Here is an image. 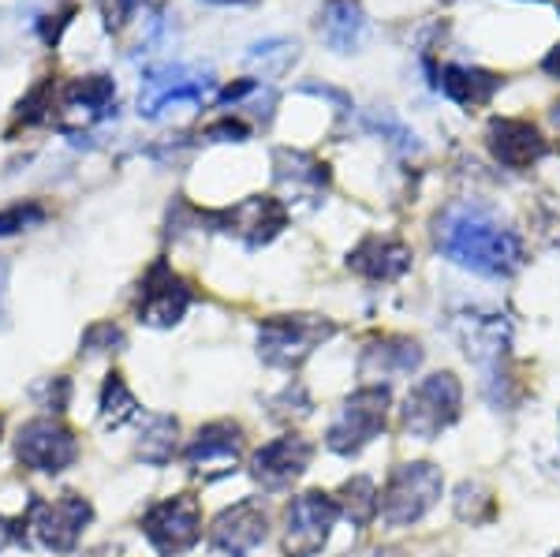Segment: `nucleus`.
<instances>
[{
  "instance_id": "1",
  "label": "nucleus",
  "mask_w": 560,
  "mask_h": 557,
  "mask_svg": "<svg viewBox=\"0 0 560 557\" xmlns=\"http://www.w3.org/2000/svg\"><path fill=\"white\" fill-rule=\"evenodd\" d=\"M438 247L482 277H512L523 266V244L475 206H456L438 224Z\"/></svg>"
},
{
  "instance_id": "2",
  "label": "nucleus",
  "mask_w": 560,
  "mask_h": 557,
  "mask_svg": "<svg viewBox=\"0 0 560 557\" xmlns=\"http://www.w3.org/2000/svg\"><path fill=\"white\" fill-rule=\"evenodd\" d=\"M441 487H445V479H441V472L433 464H400L388 475L377 513H382L388 527H408L438 506Z\"/></svg>"
},
{
  "instance_id": "3",
  "label": "nucleus",
  "mask_w": 560,
  "mask_h": 557,
  "mask_svg": "<svg viewBox=\"0 0 560 557\" xmlns=\"http://www.w3.org/2000/svg\"><path fill=\"white\" fill-rule=\"evenodd\" d=\"M459 401H464V393H459V382L453 374H430L427 382L415 385L408 404H404V430L430 442L445 427L456 423Z\"/></svg>"
},
{
  "instance_id": "4",
  "label": "nucleus",
  "mask_w": 560,
  "mask_h": 557,
  "mask_svg": "<svg viewBox=\"0 0 560 557\" xmlns=\"http://www.w3.org/2000/svg\"><path fill=\"white\" fill-rule=\"evenodd\" d=\"M94 509H90L86 498L79 494H60L57 501H34L31 517H26V527H31L34 543L49 554H71L79 543V532L90 524Z\"/></svg>"
},
{
  "instance_id": "5",
  "label": "nucleus",
  "mask_w": 560,
  "mask_h": 557,
  "mask_svg": "<svg viewBox=\"0 0 560 557\" xmlns=\"http://www.w3.org/2000/svg\"><path fill=\"white\" fill-rule=\"evenodd\" d=\"M142 532H147L158 554L176 557L191 550L198 535H202V509H198L191 494H176V498H165L150 509L147 520H142Z\"/></svg>"
},
{
  "instance_id": "6",
  "label": "nucleus",
  "mask_w": 560,
  "mask_h": 557,
  "mask_svg": "<svg viewBox=\"0 0 560 557\" xmlns=\"http://www.w3.org/2000/svg\"><path fill=\"white\" fill-rule=\"evenodd\" d=\"M332 334L329 322L314 314H295V318H269L258 334V352L273 367H300L325 337Z\"/></svg>"
},
{
  "instance_id": "7",
  "label": "nucleus",
  "mask_w": 560,
  "mask_h": 557,
  "mask_svg": "<svg viewBox=\"0 0 560 557\" xmlns=\"http://www.w3.org/2000/svg\"><path fill=\"white\" fill-rule=\"evenodd\" d=\"M340 517V506L325 498L322 490L300 494L284 513V554L288 557H314L329 538L332 524Z\"/></svg>"
},
{
  "instance_id": "8",
  "label": "nucleus",
  "mask_w": 560,
  "mask_h": 557,
  "mask_svg": "<svg viewBox=\"0 0 560 557\" xmlns=\"http://www.w3.org/2000/svg\"><path fill=\"white\" fill-rule=\"evenodd\" d=\"M385 411H388V393L370 385V390H359L355 397H348V404L340 408V416L332 419L329 438L325 445L332 453H355L366 442H374L377 430L385 427Z\"/></svg>"
},
{
  "instance_id": "9",
  "label": "nucleus",
  "mask_w": 560,
  "mask_h": 557,
  "mask_svg": "<svg viewBox=\"0 0 560 557\" xmlns=\"http://www.w3.org/2000/svg\"><path fill=\"white\" fill-rule=\"evenodd\" d=\"M15 453H20V461L26 468L57 475L79 461V442L65 423H57V419H31V423L20 427Z\"/></svg>"
},
{
  "instance_id": "10",
  "label": "nucleus",
  "mask_w": 560,
  "mask_h": 557,
  "mask_svg": "<svg viewBox=\"0 0 560 557\" xmlns=\"http://www.w3.org/2000/svg\"><path fill=\"white\" fill-rule=\"evenodd\" d=\"M213 79L206 71L184 68V65H165V68H150L142 79V116H161V109L179 102H202L206 90Z\"/></svg>"
},
{
  "instance_id": "11",
  "label": "nucleus",
  "mask_w": 560,
  "mask_h": 557,
  "mask_svg": "<svg viewBox=\"0 0 560 557\" xmlns=\"http://www.w3.org/2000/svg\"><path fill=\"white\" fill-rule=\"evenodd\" d=\"M266 538V513L258 501H240L217 517L210 532V554L213 557H247Z\"/></svg>"
},
{
  "instance_id": "12",
  "label": "nucleus",
  "mask_w": 560,
  "mask_h": 557,
  "mask_svg": "<svg viewBox=\"0 0 560 557\" xmlns=\"http://www.w3.org/2000/svg\"><path fill=\"white\" fill-rule=\"evenodd\" d=\"M311 456H314V445L306 442V438L284 434V438H277V442L258 449L255 461H250V472H255V479L266 490H280L292 479H300L306 472V464H311Z\"/></svg>"
},
{
  "instance_id": "13",
  "label": "nucleus",
  "mask_w": 560,
  "mask_h": 557,
  "mask_svg": "<svg viewBox=\"0 0 560 557\" xmlns=\"http://www.w3.org/2000/svg\"><path fill=\"white\" fill-rule=\"evenodd\" d=\"M187 303H191V289L165 263H158L147 277V289H142L139 318L147 326H176L184 318Z\"/></svg>"
},
{
  "instance_id": "14",
  "label": "nucleus",
  "mask_w": 560,
  "mask_h": 557,
  "mask_svg": "<svg viewBox=\"0 0 560 557\" xmlns=\"http://www.w3.org/2000/svg\"><path fill=\"white\" fill-rule=\"evenodd\" d=\"M240 427L236 423H210L198 430V438L187 445V464L206 475V479H217V475H229L240 464Z\"/></svg>"
},
{
  "instance_id": "15",
  "label": "nucleus",
  "mask_w": 560,
  "mask_h": 557,
  "mask_svg": "<svg viewBox=\"0 0 560 557\" xmlns=\"http://www.w3.org/2000/svg\"><path fill=\"white\" fill-rule=\"evenodd\" d=\"M284 221H288L284 206H280L277 199H269V195L243 199L240 206H232V210L221 213L224 232H236L240 240H247V247L269 244V240H273L277 232L284 229Z\"/></svg>"
},
{
  "instance_id": "16",
  "label": "nucleus",
  "mask_w": 560,
  "mask_h": 557,
  "mask_svg": "<svg viewBox=\"0 0 560 557\" xmlns=\"http://www.w3.org/2000/svg\"><path fill=\"white\" fill-rule=\"evenodd\" d=\"M113 97H116L113 79H105V76L75 79V83H68L65 94H60V124H65L68 131L86 128V124L108 116V109H113Z\"/></svg>"
},
{
  "instance_id": "17",
  "label": "nucleus",
  "mask_w": 560,
  "mask_h": 557,
  "mask_svg": "<svg viewBox=\"0 0 560 557\" xmlns=\"http://www.w3.org/2000/svg\"><path fill=\"white\" fill-rule=\"evenodd\" d=\"M486 139H490L493 158L509 169H527L546 154V139H541L535 124H527V120H509V116L493 120Z\"/></svg>"
},
{
  "instance_id": "18",
  "label": "nucleus",
  "mask_w": 560,
  "mask_h": 557,
  "mask_svg": "<svg viewBox=\"0 0 560 557\" xmlns=\"http://www.w3.org/2000/svg\"><path fill=\"white\" fill-rule=\"evenodd\" d=\"M351 269H359L370 281H396L404 269L411 266V251L400 240H385V236H366L363 244L351 251Z\"/></svg>"
},
{
  "instance_id": "19",
  "label": "nucleus",
  "mask_w": 560,
  "mask_h": 557,
  "mask_svg": "<svg viewBox=\"0 0 560 557\" xmlns=\"http://www.w3.org/2000/svg\"><path fill=\"white\" fill-rule=\"evenodd\" d=\"M322 38L329 49L337 53H351L359 42H363V31H366V20H363V8L355 0H329L322 12V23H318Z\"/></svg>"
},
{
  "instance_id": "20",
  "label": "nucleus",
  "mask_w": 560,
  "mask_h": 557,
  "mask_svg": "<svg viewBox=\"0 0 560 557\" xmlns=\"http://www.w3.org/2000/svg\"><path fill=\"white\" fill-rule=\"evenodd\" d=\"M441 90H445L448 97H453L456 105H464V109H475V105H486L490 97L501 90V76H493V71H482V68H445L441 71Z\"/></svg>"
},
{
  "instance_id": "21",
  "label": "nucleus",
  "mask_w": 560,
  "mask_h": 557,
  "mask_svg": "<svg viewBox=\"0 0 560 557\" xmlns=\"http://www.w3.org/2000/svg\"><path fill=\"white\" fill-rule=\"evenodd\" d=\"M277 179L292 195H318L325 187V165L300 150H280L277 154Z\"/></svg>"
},
{
  "instance_id": "22",
  "label": "nucleus",
  "mask_w": 560,
  "mask_h": 557,
  "mask_svg": "<svg viewBox=\"0 0 560 557\" xmlns=\"http://www.w3.org/2000/svg\"><path fill=\"white\" fill-rule=\"evenodd\" d=\"M422 352L408 340H393V345H377L366 352V363H363V374L370 379H400V374H408L419 367Z\"/></svg>"
},
{
  "instance_id": "23",
  "label": "nucleus",
  "mask_w": 560,
  "mask_h": 557,
  "mask_svg": "<svg viewBox=\"0 0 560 557\" xmlns=\"http://www.w3.org/2000/svg\"><path fill=\"white\" fill-rule=\"evenodd\" d=\"M176 453V419L173 416H147V427H142L139 438V456L147 464H168Z\"/></svg>"
},
{
  "instance_id": "24",
  "label": "nucleus",
  "mask_w": 560,
  "mask_h": 557,
  "mask_svg": "<svg viewBox=\"0 0 560 557\" xmlns=\"http://www.w3.org/2000/svg\"><path fill=\"white\" fill-rule=\"evenodd\" d=\"M135 416H139V401H135V393L128 390V382H124L120 374H108L105 390H102V423L116 430V427L131 423Z\"/></svg>"
},
{
  "instance_id": "25",
  "label": "nucleus",
  "mask_w": 560,
  "mask_h": 557,
  "mask_svg": "<svg viewBox=\"0 0 560 557\" xmlns=\"http://www.w3.org/2000/svg\"><path fill=\"white\" fill-rule=\"evenodd\" d=\"M345 509H348V517L355 520V524H366V520L382 509L374 483H370V479H351L345 487Z\"/></svg>"
},
{
  "instance_id": "26",
  "label": "nucleus",
  "mask_w": 560,
  "mask_h": 557,
  "mask_svg": "<svg viewBox=\"0 0 560 557\" xmlns=\"http://www.w3.org/2000/svg\"><path fill=\"white\" fill-rule=\"evenodd\" d=\"M45 221V206L38 202H15L8 210H0V236H12V232H23L31 224Z\"/></svg>"
},
{
  "instance_id": "27",
  "label": "nucleus",
  "mask_w": 560,
  "mask_h": 557,
  "mask_svg": "<svg viewBox=\"0 0 560 557\" xmlns=\"http://www.w3.org/2000/svg\"><path fill=\"white\" fill-rule=\"evenodd\" d=\"M124 345V334L113 326V322H97V326H90L83 334V352L97 356V352H116V348Z\"/></svg>"
},
{
  "instance_id": "28",
  "label": "nucleus",
  "mask_w": 560,
  "mask_h": 557,
  "mask_svg": "<svg viewBox=\"0 0 560 557\" xmlns=\"http://www.w3.org/2000/svg\"><path fill=\"white\" fill-rule=\"evenodd\" d=\"M49 109H52V86L42 83V86H34L31 94H26L23 102H20V120L23 124H38V120L49 116Z\"/></svg>"
},
{
  "instance_id": "29",
  "label": "nucleus",
  "mask_w": 560,
  "mask_h": 557,
  "mask_svg": "<svg viewBox=\"0 0 560 557\" xmlns=\"http://www.w3.org/2000/svg\"><path fill=\"white\" fill-rule=\"evenodd\" d=\"M68 393H71L68 379H52L49 385H45V408L65 411V408H68Z\"/></svg>"
},
{
  "instance_id": "30",
  "label": "nucleus",
  "mask_w": 560,
  "mask_h": 557,
  "mask_svg": "<svg viewBox=\"0 0 560 557\" xmlns=\"http://www.w3.org/2000/svg\"><path fill=\"white\" fill-rule=\"evenodd\" d=\"M210 139H217V135H224V142H243L247 139V128H243V124H236V120H221V124H213L210 131Z\"/></svg>"
},
{
  "instance_id": "31",
  "label": "nucleus",
  "mask_w": 560,
  "mask_h": 557,
  "mask_svg": "<svg viewBox=\"0 0 560 557\" xmlns=\"http://www.w3.org/2000/svg\"><path fill=\"white\" fill-rule=\"evenodd\" d=\"M541 71H546V76H553V79H560V45L549 49V57L541 60Z\"/></svg>"
},
{
  "instance_id": "32",
  "label": "nucleus",
  "mask_w": 560,
  "mask_h": 557,
  "mask_svg": "<svg viewBox=\"0 0 560 557\" xmlns=\"http://www.w3.org/2000/svg\"><path fill=\"white\" fill-rule=\"evenodd\" d=\"M12 538H15V527L0 517V550H8V546H12Z\"/></svg>"
},
{
  "instance_id": "33",
  "label": "nucleus",
  "mask_w": 560,
  "mask_h": 557,
  "mask_svg": "<svg viewBox=\"0 0 560 557\" xmlns=\"http://www.w3.org/2000/svg\"><path fill=\"white\" fill-rule=\"evenodd\" d=\"M4 285H8V263L0 258V300H4Z\"/></svg>"
},
{
  "instance_id": "34",
  "label": "nucleus",
  "mask_w": 560,
  "mask_h": 557,
  "mask_svg": "<svg viewBox=\"0 0 560 557\" xmlns=\"http://www.w3.org/2000/svg\"><path fill=\"white\" fill-rule=\"evenodd\" d=\"M217 4H247V0H217Z\"/></svg>"
}]
</instances>
